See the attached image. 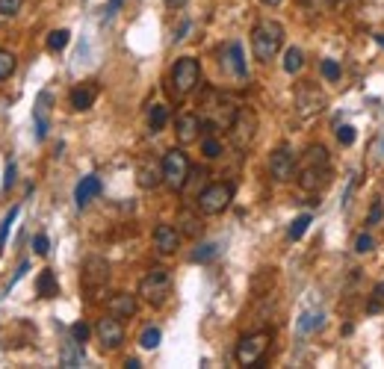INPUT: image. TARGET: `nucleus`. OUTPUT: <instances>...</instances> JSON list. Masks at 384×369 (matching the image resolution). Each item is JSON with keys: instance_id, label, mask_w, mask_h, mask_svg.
Segmentation results:
<instances>
[{"instance_id": "nucleus-1", "label": "nucleus", "mask_w": 384, "mask_h": 369, "mask_svg": "<svg viewBox=\"0 0 384 369\" xmlns=\"http://www.w3.org/2000/svg\"><path fill=\"white\" fill-rule=\"evenodd\" d=\"M334 172H331V160L329 151L322 145H310L302 154V163H298V187L305 192H322L331 183Z\"/></svg>"}, {"instance_id": "nucleus-2", "label": "nucleus", "mask_w": 384, "mask_h": 369, "mask_svg": "<svg viewBox=\"0 0 384 369\" xmlns=\"http://www.w3.org/2000/svg\"><path fill=\"white\" fill-rule=\"evenodd\" d=\"M284 45V27L272 18H263L254 24V30H251V53H254V60H260V62H272L278 51Z\"/></svg>"}, {"instance_id": "nucleus-3", "label": "nucleus", "mask_w": 384, "mask_h": 369, "mask_svg": "<svg viewBox=\"0 0 384 369\" xmlns=\"http://www.w3.org/2000/svg\"><path fill=\"white\" fill-rule=\"evenodd\" d=\"M201 83V65H198L195 56H180L172 65V74H168V89L175 98H187L198 89Z\"/></svg>"}, {"instance_id": "nucleus-4", "label": "nucleus", "mask_w": 384, "mask_h": 369, "mask_svg": "<svg viewBox=\"0 0 384 369\" xmlns=\"http://www.w3.org/2000/svg\"><path fill=\"white\" fill-rule=\"evenodd\" d=\"M139 295H142V299H145L151 307L166 304V299L172 295V275H168V269L154 266L151 272L139 281Z\"/></svg>"}, {"instance_id": "nucleus-5", "label": "nucleus", "mask_w": 384, "mask_h": 369, "mask_svg": "<svg viewBox=\"0 0 384 369\" xmlns=\"http://www.w3.org/2000/svg\"><path fill=\"white\" fill-rule=\"evenodd\" d=\"M190 175H192V166H190V157L183 154V148L166 151V157H163V183L166 187L180 192L183 187H187Z\"/></svg>"}, {"instance_id": "nucleus-6", "label": "nucleus", "mask_w": 384, "mask_h": 369, "mask_svg": "<svg viewBox=\"0 0 384 369\" xmlns=\"http://www.w3.org/2000/svg\"><path fill=\"white\" fill-rule=\"evenodd\" d=\"M269 343H272V334H269V331H254V334L239 337L237 351H234L237 363H239V366H258V363L266 358Z\"/></svg>"}, {"instance_id": "nucleus-7", "label": "nucleus", "mask_w": 384, "mask_h": 369, "mask_svg": "<svg viewBox=\"0 0 384 369\" xmlns=\"http://www.w3.org/2000/svg\"><path fill=\"white\" fill-rule=\"evenodd\" d=\"M227 133H231V142L237 151L251 148L254 136H258V112L251 107H237V116H234L231 127H227Z\"/></svg>"}, {"instance_id": "nucleus-8", "label": "nucleus", "mask_w": 384, "mask_h": 369, "mask_svg": "<svg viewBox=\"0 0 384 369\" xmlns=\"http://www.w3.org/2000/svg\"><path fill=\"white\" fill-rule=\"evenodd\" d=\"M231 201H234V183H210L195 198V204L204 216H219L222 210H227Z\"/></svg>"}, {"instance_id": "nucleus-9", "label": "nucleus", "mask_w": 384, "mask_h": 369, "mask_svg": "<svg viewBox=\"0 0 384 369\" xmlns=\"http://www.w3.org/2000/svg\"><path fill=\"white\" fill-rule=\"evenodd\" d=\"M234 116H237V107H231V101H227L225 95H216V92H210V101L204 104V121H207V127L210 130H227L231 127V121H234Z\"/></svg>"}, {"instance_id": "nucleus-10", "label": "nucleus", "mask_w": 384, "mask_h": 369, "mask_svg": "<svg viewBox=\"0 0 384 369\" xmlns=\"http://www.w3.org/2000/svg\"><path fill=\"white\" fill-rule=\"evenodd\" d=\"M95 334H98V343H101L107 351H116L124 343V325H121L119 316H112V314L104 316V319H98Z\"/></svg>"}, {"instance_id": "nucleus-11", "label": "nucleus", "mask_w": 384, "mask_h": 369, "mask_svg": "<svg viewBox=\"0 0 384 369\" xmlns=\"http://www.w3.org/2000/svg\"><path fill=\"white\" fill-rule=\"evenodd\" d=\"M296 168H298V160H296L293 148L281 145V148H275L272 154H269V175H272L275 180H281V183L290 180L296 175Z\"/></svg>"}, {"instance_id": "nucleus-12", "label": "nucleus", "mask_w": 384, "mask_h": 369, "mask_svg": "<svg viewBox=\"0 0 384 369\" xmlns=\"http://www.w3.org/2000/svg\"><path fill=\"white\" fill-rule=\"evenodd\" d=\"M110 281V263L101 260V257H89L83 263V290L86 293H101L104 283Z\"/></svg>"}, {"instance_id": "nucleus-13", "label": "nucleus", "mask_w": 384, "mask_h": 369, "mask_svg": "<svg viewBox=\"0 0 384 369\" xmlns=\"http://www.w3.org/2000/svg\"><path fill=\"white\" fill-rule=\"evenodd\" d=\"M322 107H325V95H322L317 86H310V83L298 86V92H296V109H298V116L307 119V116H314V112H319Z\"/></svg>"}, {"instance_id": "nucleus-14", "label": "nucleus", "mask_w": 384, "mask_h": 369, "mask_svg": "<svg viewBox=\"0 0 384 369\" xmlns=\"http://www.w3.org/2000/svg\"><path fill=\"white\" fill-rule=\"evenodd\" d=\"M222 68H225L231 77H237V80H246V77H249L246 56H243V45H239V41H231V45L222 51Z\"/></svg>"}, {"instance_id": "nucleus-15", "label": "nucleus", "mask_w": 384, "mask_h": 369, "mask_svg": "<svg viewBox=\"0 0 384 369\" xmlns=\"http://www.w3.org/2000/svg\"><path fill=\"white\" fill-rule=\"evenodd\" d=\"M175 136L180 145L198 142V136H201V116H198V112H180L175 121Z\"/></svg>"}, {"instance_id": "nucleus-16", "label": "nucleus", "mask_w": 384, "mask_h": 369, "mask_svg": "<svg viewBox=\"0 0 384 369\" xmlns=\"http://www.w3.org/2000/svg\"><path fill=\"white\" fill-rule=\"evenodd\" d=\"M98 95H101V86H98L95 80H86V83H80V86H74V89H71L68 104H71V109H77V112H86V109H92V107H95Z\"/></svg>"}, {"instance_id": "nucleus-17", "label": "nucleus", "mask_w": 384, "mask_h": 369, "mask_svg": "<svg viewBox=\"0 0 384 369\" xmlns=\"http://www.w3.org/2000/svg\"><path fill=\"white\" fill-rule=\"evenodd\" d=\"M51 101L53 95L51 92H41L36 98V107H33V121H36V139H45L51 130Z\"/></svg>"}, {"instance_id": "nucleus-18", "label": "nucleus", "mask_w": 384, "mask_h": 369, "mask_svg": "<svg viewBox=\"0 0 384 369\" xmlns=\"http://www.w3.org/2000/svg\"><path fill=\"white\" fill-rule=\"evenodd\" d=\"M154 246L160 254H175L180 248V231L175 224H157L154 228Z\"/></svg>"}, {"instance_id": "nucleus-19", "label": "nucleus", "mask_w": 384, "mask_h": 369, "mask_svg": "<svg viewBox=\"0 0 384 369\" xmlns=\"http://www.w3.org/2000/svg\"><path fill=\"white\" fill-rule=\"evenodd\" d=\"M136 307H139V302H136V295H131V293H116V295H110V302H107V310L112 316H119V319L136 316Z\"/></svg>"}, {"instance_id": "nucleus-20", "label": "nucleus", "mask_w": 384, "mask_h": 369, "mask_svg": "<svg viewBox=\"0 0 384 369\" xmlns=\"http://www.w3.org/2000/svg\"><path fill=\"white\" fill-rule=\"evenodd\" d=\"M98 195H101V177L86 175V177H83V180L77 183V189H74V201H77V207L83 210L86 204H92Z\"/></svg>"}, {"instance_id": "nucleus-21", "label": "nucleus", "mask_w": 384, "mask_h": 369, "mask_svg": "<svg viewBox=\"0 0 384 369\" xmlns=\"http://www.w3.org/2000/svg\"><path fill=\"white\" fill-rule=\"evenodd\" d=\"M136 183L142 189H157L163 183V163L157 166L154 160H145L139 166V172H136Z\"/></svg>"}, {"instance_id": "nucleus-22", "label": "nucleus", "mask_w": 384, "mask_h": 369, "mask_svg": "<svg viewBox=\"0 0 384 369\" xmlns=\"http://www.w3.org/2000/svg\"><path fill=\"white\" fill-rule=\"evenodd\" d=\"M36 293H39V299H56V295H60V281H56L53 269H41V272H39Z\"/></svg>"}, {"instance_id": "nucleus-23", "label": "nucleus", "mask_w": 384, "mask_h": 369, "mask_svg": "<svg viewBox=\"0 0 384 369\" xmlns=\"http://www.w3.org/2000/svg\"><path fill=\"white\" fill-rule=\"evenodd\" d=\"M275 272H278V269H260V272L254 275V281H251V293L258 295V299H260V295H269V290L275 287V278H278Z\"/></svg>"}, {"instance_id": "nucleus-24", "label": "nucleus", "mask_w": 384, "mask_h": 369, "mask_svg": "<svg viewBox=\"0 0 384 369\" xmlns=\"http://www.w3.org/2000/svg\"><path fill=\"white\" fill-rule=\"evenodd\" d=\"M322 325H325L322 310H307V314H302V319H298V334H314Z\"/></svg>"}, {"instance_id": "nucleus-25", "label": "nucleus", "mask_w": 384, "mask_h": 369, "mask_svg": "<svg viewBox=\"0 0 384 369\" xmlns=\"http://www.w3.org/2000/svg\"><path fill=\"white\" fill-rule=\"evenodd\" d=\"M302 68H305L302 48H287V53H284V71H287V74H298Z\"/></svg>"}, {"instance_id": "nucleus-26", "label": "nucleus", "mask_w": 384, "mask_h": 369, "mask_svg": "<svg viewBox=\"0 0 384 369\" xmlns=\"http://www.w3.org/2000/svg\"><path fill=\"white\" fill-rule=\"evenodd\" d=\"M166 121H168V109H166L163 104H154V107L148 109V127H151V133H160L163 127H166Z\"/></svg>"}, {"instance_id": "nucleus-27", "label": "nucleus", "mask_w": 384, "mask_h": 369, "mask_svg": "<svg viewBox=\"0 0 384 369\" xmlns=\"http://www.w3.org/2000/svg\"><path fill=\"white\" fill-rule=\"evenodd\" d=\"M18 213H21V207L15 204V207H12L6 216H4V222H0V254H4V248H6V239H9L12 224H15V219H18Z\"/></svg>"}, {"instance_id": "nucleus-28", "label": "nucleus", "mask_w": 384, "mask_h": 369, "mask_svg": "<svg viewBox=\"0 0 384 369\" xmlns=\"http://www.w3.org/2000/svg\"><path fill=\"white\" fill-rule=\"evenodd\" d=\"M180 234H187V236H198V234H201V222H198V216H192V213L183 210L180 213Z\"/></svg>"}, {"instance_id": "nucleus-29", "label": "nucleus", "mask_w": 384, "mask_h": 369, "mask_svg": "<svg viewBox=\"0 0 384 369\" xmlns=\"http://www.w3.org/2000/svg\"><path fill=\"white\" fill-rule=\"evenodd\" d=\"M160 340H163V331H160V328H154V325H151V328H145V331L139 334V346L151 351V349H157V346H160Z\"/></svg>"}, {"instance_id": "nucleus-30", "label": "nucleus", "mask_w": 384, "mask_h": 369, "mask_svg": "<svg viewBox=\"0 0 384 369\" xmlns=\"http://www.w3.org/2000/svg\"><path fill=\"white\" fill-rule=\"evenodd\" d=\"M201 151H204L207 160H219L222 157V142L216 136H204L201 139Z\"/></svg>"}, {"instance_id": "nucleus-31", "label": "nucleus", "mask_w": 384, "mask_h": 369, "mask_svg": "<svg viewBox=\"0 0 384 369\" xmlns=\"http://www.w3.org/2000/svg\"><path fill=\"white\" fill-rule=\"evenodd\" d=\"M319 71H322V77L329 80V83H337L340 77H343V68H340V62H337V60H322Z\"/></svg>"}, {"instance_id": "nucleus-32", "label": "nucleus", "mask_w": 384, "mask_h": 369, "mask_svg": "<svg viewBox=\"0 0 384 369\" xmlns=\"http://www.w3.org/2000/svg\"><path fill=\"white\" fill-rule=\"evenodd\" d=\"M15 65H18L15 53H9V51H0V80L12 77V71H15Z\"/></svg>"}, {"instance_id": "nucleus-33", "label": "nucleus", "mask_w": 384, "mask_h": 369, "mask_svg": "<svg viewBox=\"0 0 384 369\" xmlns=\"http://www.w3.org/2000/svg\"><path fill=\"white\" fill-rule=\"evenodd\" d=\"M68 39H71V33L68 30H53L51 36H48V51H62L65 45H68Z\"/></svg>"}, {"instance_id": "nucleus-34", "label": "nucleus", "mask_w": 384, "mask_h": 369, "mask_svg": "<svg viewBox=\"0 0 384 369\" xmlns=\"http://www.w3.org/2000/svg\"><path fill=\"white\" fill-rule=\"evenodd\" d=\"M219 254V246L216 243H207V246H198V251L192 254V260L195 263H207V260H213Z\"/></svg>"}, {"instance_id": "nucleus-35", "label": "nucleus", "mask_w": 384, "mask_h": 369, "mask_svg": "<svg viewBox=\"0 0 384 369\" xmlns=\"http://www.w3.org/2000/svg\"><path fill=\"white\" fill-rule=\"evenodd\" d=\"M24 6V0H0V18H15Z\"/></svg>"}, {"instance_id": "nucleus-36", "label": "nucleus", "mask_w": 384, "mask_h": 369, "mask_svg": "<svg viewBox=\"0 0 384 369\" xmlns=\"http://www.w3.org/2000/svg\"><path fill=\"white\" fill-rule=\"evenodd\" d=\"M307 224H310V216H307V213H305V216H298V219H293V224H290L287 236H290V239H298V236H305Z\"/></svg>"}, {"instance_id": "nucleus-37", "label": "nucleus", "mask_w": 384, "mask_h": 369, "mask_svg": "<svg viewBox=\"0 0 384 369\" xmlns=\"http://www.w3.org/2000/svg\"><path fill=\"white\" fill-rule=\"evenodd\" d=\"M381 219H384V201H381V198H376L373 207H369V213H366V224L373 228V224H378Z\"/></svg>"}, {"instance_id": "nucleus-38", "label": "nucleus", "mask_w": 384, "mask_h": 369, "mask_svg": "<svg viewBox=\"0 0 384 369\" xmlns=\"http://www.w3.org/2000/svg\"><path fill=\"white\" fill-rule=\"evenodd\" d=\"M376 248V239L369 236V234H358V239H355V251L358 254H369Z\"/></svg>"}, {"instance_id": "nucleus-39", "label": "nucleus", "mask_w": 384, "mask_h": 369, "mask_svg": "<svg viewBox=\"0 0 384 369\" xmlns=\"http://www.w3.org/2000/svg\"><path fill=\"white\" fill-rule=\"evenodd\" d=\"M89 334H92V328H89L86 322H74V325H71V337H74L77 343H86Z\"/></svg>"}, {"instance_id": "nucleus-40", "label": "nucleus", "mask_w": 384, "mask_h": 369, "mask_svg": "<svg viewBox=\"0 0 384 369\" xmlns=\"http://www.w3.org/2000/svg\"><path fill=\"white\" fill-rule=\"evenodd\" d=\"M337 139L343 142V145H352V142H355V127L352 124H340L337 127Z\"/></svg>"}, {"instance_id": "nucleus-41", "label": "nucleus", "mask_w": 384, "mask_h": 369, "mask_svg": "<svg viewBox=\"0 0 384 369\" xmlns=\"http://www.w3.org/2000/svg\"><path fill=\"white\" fill-rule=\"evenodd\" d=\"M33 251L39 254V257H45V254L51 251V243H48V236H45V234H39V236L33 239Z\"/></svg>"}, {"instance_id": "nucleus-42", "label": "nucleus", "mask_w": 384, "mask_h": 369, "mask_svg": "<svg viewBox=\"0 0 384 369\" xmlns=\"http://www.w3.org/2000/svg\"><path fill=\"white\" fill-rule=\"evenodd\" d=\"M27 269H30V263H27V260H24V263L18 266V272H15V278H12V281H9V287H15V283H18V281H21L24 275H27Z\"/></svg>"}, {"instance_id": "nucleus-43", "label": "nucleus", "mask_w": 384, "mask_h": 369, "mask_svg": "<svg viewBox=\"0 0 384 369\" xmlns=\"http://www.w3.org/2000/svg\"><path fill=\"white\" fill-rule=\"evenodd\" d=\"M12 183H15V166H12V163H9V166H6V180H4V187L9 189V187H12Z\"/></svg>"}, {"instance_id": "nucleus-44", "label": "nucleus", "mask_w": 384, "mask_h": 369, "mask_svg": "<svg viewBox=\"0 0 384 369\" xmlns=\"http://www.w3.org/2000/svg\"><path fill=\"white\" fill-rule=\"evenodd\" d=\"M119 6H121V0H110V4H107V18H110V15H116Z\"/></svg>"}, {"instance_id": "nucleus-45", "label": "nucleus", "mask_w": 384, "mask_h": 369, "mask_svg": "<svg viewBox=\"0 0 384 369\" xmlns=\"http://www.w3.org/2000/svg\"><path fill=\"white\" fill-rule=\"evenodd\" d=\"M187 4H190V0H166V6H168V9H183Z\"/></svg>"}, {"instance_id": "nucleus-46", "label": "nucleus", "mask_w": 384, "mask_h": 369, "mask_svg": "<svg viewBox=\"0 0 384 369\" xmlns=\"http://www.w3.org/2000/svg\"><path fill=\"white\" fill-rule=\"evenodd\" d=\"M373 295H376V299H381V302H384V281H381V283H376V290H373Z\"/></svg>"}, {"instance_id": "nucleus-47", "label": "nucleus", "mask_w": 384, "mask_h": 369, "mask_svg": "<svg viewBox=\"0 0 384 369\" xmlns=\"http://www.w3.org/2000/svg\"><path fill=\"white\" fill-rule=\"evenodd\" d=\"M124 366H127V369H139V366H142V363H139V361H136V358H131V361H124Z\"/></svg>"}, {"instance_id": "nucleus-48", "label": "nucleus", "mask_w": 384, "mask_h": 369, "mask_svg": "<svg viewBox=\"0 0 384 369\" xmlns=\"http://www.w3.org/2000/svg\"><path fill=\"white\" fill-rule=\"evenodd\" d=\"M263 4H266V6H281L284 0H263Z\"/></svg>"}, {"instance_id": "nucleus-49", "label": "nucleus", "mask_w": 384, "mask_h": 369, "mask_svg": "<svg viewBox=\"0 0 384 369\" xmlns=\"http://www.w3.org/2000/svg\"><path fill=\"white\" fill-rule=\"evenodd\" d=\"M376 41H378V45H384V36H376Z\"/></svg>"}, {"instance_id": "nucleus-50", "label": "nucleus", "mask_w": 384, "mask_h": 369, "mask_svg": "<svg viewBox=\"0 0 384 369\" xmlns=\"http://www.w3.org/2000/svg\"><path fill=\"white\" fill-rule=\"evenodd\" d=\"M378 148H381V157H384V139H381V145H378Z\"/></svg>"}]
</instances>
